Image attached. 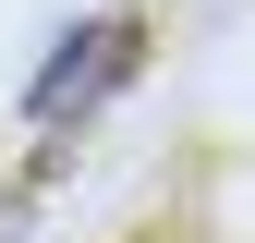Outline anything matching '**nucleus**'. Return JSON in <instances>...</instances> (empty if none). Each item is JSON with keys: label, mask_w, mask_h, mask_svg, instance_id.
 Instances as JSON below:
<instances>
[{"label": "nucleus", "mask_w": 255, "mask_h": 243, "mask_svg": "<svg viewBox=\"0 0 255 243\" xmlns=\"http://www.w3.org/2000/svg\"><path fill=\"white\" fill-rule=\"evenodd\" d=\"M134 61H146V24H134V12H85L73 37L37 61V85H24L37 134H73V122H98L122 85H134Z\"/></svg>", "instance_id": "nucleus-1"}, {"label": "nucleus", "mask_w": 255, "mask_h": 243, "mask_svg": "<svg viewBox=\"0 0 255 243\" xmlns=\"http://www.w3.org/2000/svg\"><path fill=\"white\" fill-rule=\"evenodd\" d=\"M12 219H24V207H0V243H12Z\"/></svg>", "instance_id": "nucleus-2"}]
</instances>
